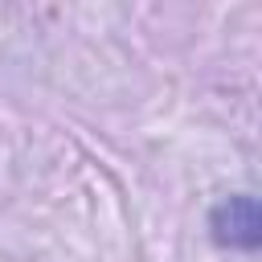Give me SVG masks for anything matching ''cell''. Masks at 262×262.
Masks as SVG:
<instances>
[{
  "label": "cell",
  "mask_w": 262,
  "mask_h": 262,
  "mask_svg": "<svg viewBox=\"0 0 262 262\" xmlns=\"http://www.w3.org/2000/svg\"><path fill=\"white\" fill-rule=\"evenodd\" d=\"M209 229H213V242H221L229 250H258L262 246V213H258V201L250 192H237V196L217 201L213 213H209Z\"/></svg>",
  "instance_id": "cell-1"
}]
</instances>
